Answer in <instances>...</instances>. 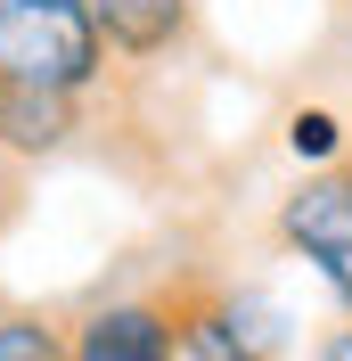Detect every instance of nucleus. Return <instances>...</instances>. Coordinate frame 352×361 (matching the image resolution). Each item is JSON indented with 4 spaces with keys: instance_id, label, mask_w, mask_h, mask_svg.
<instances>
[{
    "instance_id": "obj_3",
    "label": "nucleus",
    "mask_w": 352,
    "mask_h": 361,
    "mask_svg": "<svg viewBox=\"0 0 352 361\" xmlns=\"http://www.w3.org/2000/svg\"><path fill=\"white\" fill-rule=\"evenodd\" d=\"M74 361H172V295H99L66 320Z\"/></svg>"
},
{
    "instance_id": "obj_5",
    "label": "nucleus",
    "mask_w": 352,
    "mask_h": 361,
    "mask_svg": "<svg viewBox=\"0 0 352 361\" xmlns=\"http://www.w3.org/2000/svg\"><path fill=\"white\" fill-rule=\"evenodd\" d=\"M164 295H172V361H270L263 345L246 337L230 288H213V279H172Z\"/></svg>"
},
{
    "instance_id": "obj_6",
    "label": "nucleus",
    "mask_w": 352,
    "mask_h": 361,
    "mask_svg": "<svg viewBox=\"0 0 352 361\" xmlns=\"http://www.w3.org/2000/svg\"><path fill=\"white\" fill-rule=\"evenodd\" d=\"M90 17H99V42L115 66H156L189 42L197 0H90Z\"/></svg>"
},
{
    "instance_id": "obj_2",
    "label": "nucleus",
    "mask_w": 352,
    "mask_h": 361,
    "mask_svg": "<svg viewBox=\"0 0 352 361\" xmlns=\"http://www.w3.org/2000/svg\"><path fill=\"white\" fill-rule=\"evenodd\" d=\"M279 247L352 320V157L328 164V173H295V189L279 197Z\"/></svg>"
},
{
    "instance_id": "obj_8",
    "label": "nucleus",
    "mask_w": 352,
    "mask_h": 361,
    "mask_svg": "<svg viewBox=\"0 0 352 361\" xmlns=\"http://www.w3.org/2000/svg\"><path fill=\"white\" fill-rule=\"evenodd\" d=\"M0 361H74L66 353V320L33 312V304L0 312Z\"/></svg>"
},
{
    "instance_id": "obj_4",
    "label": "nucleus",
    "mask_w": 352,
    "mask_h": 361,
    "mask_svg": "<svg viewBox=\"0 0 352 361\" xmlns=\"http://www.w3.org/2000/svg\"><path fill=\"white\" fill-rule=\"evenodd\" d=\"M90 132V99L74 90H33V82H0V164H58L74 140Z\"/></svg>"
},
{
    "instance_id": "obj_7",
    "label": "nucleus",
    "mask_w": 352,
    "mask_h": 361,
    "mask_svg": "<svg viewBox=\"0 0 352 361\" xmlns=\"http://www.w3.org/2000/svg\"><path fill=\"white\" fill-rule=\"evenodd\" d=\"M279 148L295 157V173H328V164H344L352 157V123L336 107H295L279 123Z\"/></svg>"
},
{
    "instance_id": "obj_9",
    "label": "nucleus",
    "mask_w": 352,
    "mask_h": 361,
    "mask_svg": "<svg viewBox=\"0 0 352 361\" xmlns=\"http://www.w3.org/2000/svg\"><path fill=\"white\" fill-rule=\"evenodd\" d=\"M287 361H352V320H336V329H320V337H311L303 353H287Z\"/></svg>"
},
{
    "instance_id": "obj_1",
    "label": "nucleus",
    "mask_w": 352,
    "mask_h": 361,
    "mask_svg": "<svg viewBox=\"0 0 352 361\" xmlns=\"http://www.w3.org/2000/svg\"><path fill=\"white\" fill-rule=\"evenodd\" d=\"M107 42L90 0H0V82H33V90H90L107 82Z\"/></svg>"
}]
</instances>
